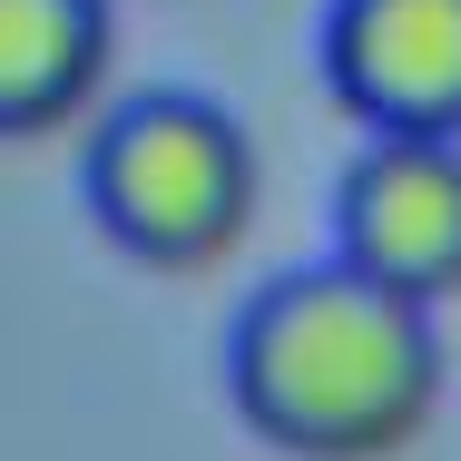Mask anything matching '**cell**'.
Segmentation results:
<instances>
[{
  "mask_svg": "<svg viewBox=\"0 0 461 461\" xmlns=\"http://www.w3.org/2000/svg\"><path fill=\"white\" fill-rule=\"evenodd\" d=\"M226 393L285 461H393L442 412V324L432 304L324 256L236 314Z\"/></svg>",
  "mask_w": 461,
  "mask_h": 461,
  "instance_id": "1",
  "label": "cell"
},
{
  "mask_svg": "<svg viewBox=\"0 0 461 461\" xmlns=\"http://www.w3.org/2000/svg\"><path fill=\"white\" fill-rule=\"evenodd\" d=\"M89 216L98 236L158 276H206L236 256L256 216V138L206 89H138L89 138Z\"/></svg>",
  "mask_w": 461,
  "mask_h": 461,
  "instance_id": "2",
  "label": "cell"
},
{
  "mask_svg": "<svg viewBox=\"0 0 461 461\" xmlns=\"http://www.w3.org/2000/svg\"><path fill=\"white\" fill-rule=\"evenodd\" d=\"M334 256L412 304L461 294V138H364L334 177Z\"/></svg>",
  "mask_w": 461,
  "mask_h": 461,
  "instance_id": "3",
  "label": "cell"
},
{
  "mask_svg": "<svg viewBox=\"0 0 461 461\" xmlns=\"http://www.w3.org/2000/svg\"><path fill=\"white\" fill-rule=\"evenodd\" d=\"M324 89L364 138H461V0H334Z\"/></svg>",
  "mask_w": 461,
  "mask_h": 461,
  "instance_id": "4",
  "label": "cell"
},
{
  "mask_svg": "<svg viewBox=\"0 0 461 461\" xmlns=\"http://www.w3.org/2000/svg\"><path fill=\"white\" fill-rule=\"evenodd\" d=\"M108 0H0V138L69 128L108 79Z\"/></svg>",
  "mask_w": 461,
  "mask_h": 461,
  "instance_id": "5",
  "label": "cell"
}]
</instances>
